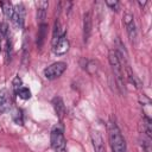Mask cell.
Instances as JSON below:
<instances>
[{
	"mask_svg": "<svg viewBox=\"0 0 152 152\" xmlns=\"http://www.w3.org/2000/svg\"><path fill=\"white\" fill-rule=\"evenodd\" d=\"M106 5H107L108 7H110L113 11H118V10H119V6H120L119 1H116V0H114V1L108 0V1H106Z\"/></svg>",
	"mask_w": 152,
	"mask_h": 152,
	"instance_id": "cell-19",
	"label": "cell"
},
{
	"mask_svg": "<svg viewBox=\"0 0 152 152\" xmlns=\"http://www.w3.org/2000/svg\"><path fill=\"white\" fill-rule=\"evenodd\" d=\"M139 5H140L141 7H144V6L146 5V1H144V2H141V1H139Z\"/></svg>",
	"mask_w": 152,
	"mask_h": 152,
	"instance_id": "cell-20",
	"label": "cell"
},
{
	"mask_svg": "<svg viewBox=\"0 0 152 152\" xmlns=\"http://www.w3.org/2000/svg\"><path fill=\"white\" fill-rule=\"evenodd\" d=\"M52 50L56 55H64L69 50V42L66 39V36L63 34L59 37L55 43H52Z\"/></svg>",
	"mask_w": 152,
	"mask_h": 152,
	"instance_id": "cell-6",
	"label": "cell"
},
{
	"mask_svg": "<svg viewBox=\"0 0 152 152\" xmlns=\"http://www.w3.org/2000/svg\"><path fill=\"white\" fill-rule=\"evenodd\" d=\"M90 32H91V17H90V13L87 12L83 15V39L84 42L88 40Z\"/></svg>",
	"mask_w": 152,
	"mask_h": 152,
	"instance_id": "cell-11",
	"label": "cell"
},
{
	"mask_svg": "<svg viewBox=\"0 0 152 152\" xmlns=\"http://www.w3.org/2000/svg\"><path fill=\"white\" fill-rule=\"evenodd\" d=\"M17 95H19V97H21V99H24V100H27V99H30V97H31V91H30V89H28V88L23 87V88L18 91V94H17Z\"/></svg>",
	"mask_w": 152,
	"mask_h": 152,
	"instance_id": "cell-17",
	"label": "cell"
},
{
	"mask_svg": "<svg viewBox=\"0 0 152 152\" xmlns=\"http://www.w3.org/2000/svg\"><path fill=\"white\" fill-rule=\"evenodd\" d=\"M51 146L55 152H66V142L64 139L63 131L59 127H55L51 131Z\"/></svg>",
	"mask_w": 152,
	"mask_h": 152,
	"instance_id": "cell-3",
	"label": "cell"
},
{
	"mask_svg": "<svg viewBox=\"0 0 152 152\" xmlns=\"http://www.w3.org/2000/svg\"><path fill=\"white\" fill-rule=\"evenodd\" d=\"M0 6L2 7V12H4L5 17L8 18V19H12L13 12H14V6H13L10 1H5V2L1 1V2H0Z\"/></svg>",
	"mask_w": 152,
	"mask_h": 152,
	"instance_id": "cell-13",
	"label": "cell"
},
{
	"mask_svg": "<svg viewBox=\"0 0 152 152\" xmlns=\"http://www.w3.org/2000/svg\"><path fill=\"white\" fill-rule=\"evenodd\" d=\"M107 131H108V140H109L112 151L113 152H126L127 150L126 141L118 125L114 121H109Z\"/></svg>",
	"mask_w": 152,
	"mask_h": 152,
	"instance_id": "cell-1",
	"label": "cell"
},
{
	"mask_svg": "<svg viewBox=\"0 0 152 152\" xmlns=\"http://www.w3.org/2000/svg\"><path fill=\"white\" fill-rule=\"evenodd\" d=\"M11 108V97L10 93L7 89H1L0 90V113H6Z\"/></svg>",
	"mask_w": 152,
	"mask_h": 152,
	"instance_id": "cell-9",
	"label": "cell"
},
{
	"mask_svg": "<svg viewBox=\"0 0 152 152\" xmlns=\"http://www.w3.org/2000/svg\"><path fill=\"white\" fill-rule=\"evenodd\" d=\"M90 137H91V142H93L94 151L95 152H106L104 142H103V139H102L101 134L99 133V131H91Z\"/></svg>",
	"mask_w": 152,
	"mask_h": 152,
	"instance_id": "cell-8",
	"label": "cell"
},
{
	"mask_svg": "<svg viewBox=\"0 0 152 152\" xmlns=\"http://www.w3.org/2000/svg\"><path fill=\"white\" fill-rule=\"evenodd\" d=\"M65 69H66V63L56 62L44 69V76L48 80H55V78H58L65 71Z\"/></svg>",
	"mask_w": 152,
	"mask_h": 152,
	"instance_id": "cell-4",
	"label": "cell"
},
{
	"mask_svg": "<svg viewBox=\"0 0 152 152\" xmlns=\"http://www.w3.org/2000/svg\"><path fill=\"white\" fill-rule=\"evenodd\" d=\"M24 18H25V10H24V6H23L21 4L15 5V6H14L13 17H12V21L14 23L15 26L23 27V25H24Z\"/></svg>",
	"mask_w": 152,
	"mask_h": 152,
	"instance_id": "cell-7",
	"label": "cell"
},
{
	"mask_svg": "<svg viewBox=\"0 0 152 152\" xmlns=\"http://www.w3.org/2000/svg\"><path fill=\"white\" fill-rule=\"evenodd\" d=\"M36 5H37V20L40 24H43L45 15H46V10L49 7V2L48 1H37Z\"/></svg>",
	"mask_w": 152,
	"mask_h": 152,
	"instance_id": "cell-10",
	"label": "cell"
},
{
	"mask_svg": "<svg viewBox=\"0 0 152 152\" xmlns=\"http://www.w3.org/2000/svg\"><path fill=\"white\" fill-rule=\"evenodd\" d=\"M8 36V27L5 23H0V38H6Z\"/></svg>",
	"mask_w": 152,
	"mask_h": 152,
	"instance_id": "cell-18",
	"label": "cell"
},
{
	"mask_svg": "<svg viewBox=\"0 0 152 152\" xmlns=\"http://www.w3.org/2000/svg\"><path fill=\"white\" fill-rule=\"evenodd\" d=\"M124 25L126 27L127 34L129 40L133 43L137 38V27H135V23H134V17L131 13H125L124 15Z\"/></svg>",
	"mask_w": 152,
	"mask_h": 152,
	"instance_id": "cell-5",
	"label": "cell"
},
{
	"mask_svg": "<svg viewBox=\"0 0 152 152\" xmlns=\"http://www.w3.org/2000/svg\"><path fill=\"white\" fill-rule=\"evenodd\" d=\"M12 119H13V121H14L15 124H18V125H23L24 120H23V112H21V109H19V108H14L13 112H12Z\"/></svg>",
	"mask_w": 152,
	"mask_h": 152,
	"instance_id": "cell-14",
	"label": "cell"
},
{
	"mask_svg": "<svg viewBox=\"0 0 152 152\" xmlns=\"http://www.w3.org/2000/svg\"><path fill=\"white\" fill-rule=\"evenodd\" d=\"M45 31H46V25L45 24H40V27L38 30V36H37V44L39 46H42L44 38H45Z\"/></svg>",
	"mask_w": 152,
	"mask_h": 152,
	"instance_id": "cell-15",
	"label": "cell"
},
{
	"mask_svg": "<svg viewBox=\"0 0 152 152\" xmlns=\"http://www.w3.org/2000/svg\"><path fill=\"white\" fill-rule=\"evenodd\" d=\"M52 104H53V108H55L56 114L58 115L59 119H62L63 115H64V113H65V107H64V102H63V100H62L59 96H57V97L53 99Z\"/></svg>",
	"mask_w": 152,
	"mask_h": 152,
	"instance_id": "cell-12",
	"label": "cell"
},
{
	"mask_svg": "<svg viewBox=\"0 0 152 152\" xmlns=\"http://www.w3.org/2000/svg\"><path fill=\"white\" fill-rule=\"evenodd\" d=\"M0 50H1V45H0Z\"/></svg>",
	"mask_w": 152,
	"mask_h": 152,
	"instance_id": "cell-21",
	"label": "cell"
},
{
	"mask_svg": "<svg viewBox=\"0 0 152 152\" xmlns=\"http://www.w3.org/2000/svg\"><path fill=\"white\" fill-rule=\"evenodd\" d=\"M12 88H13V91L15 93V94H18V91L23 88V81H21V78L17 75L14 78H13V81H12Z\"/></svg>",
	"mask_w": 152,
	"mask_h": 152,
	"instance_id": "cell-16",
	"label": "cell"
},
{
	"mask_svg": "<svg viewBox=\"0 0 152 152\" xmlns=\"http://www.w3.org/2000/svg\"><path fill=\"white\" fill-rule=\"evenodd\" d=\"M108 61H109V64L112 66V70H113V74H114V77H115V81H116V84H118V88L120 89L121 93H125L126 91V88H125V82H124V70H122V64L119 59V56L116 53L115 50H110L109 53H108Z\"/></svg>",
	"mask_w": 152,
	"mask_h": 152,
	"instance_id": "cell-2",
	"label": "cell"
}]
</instances>
